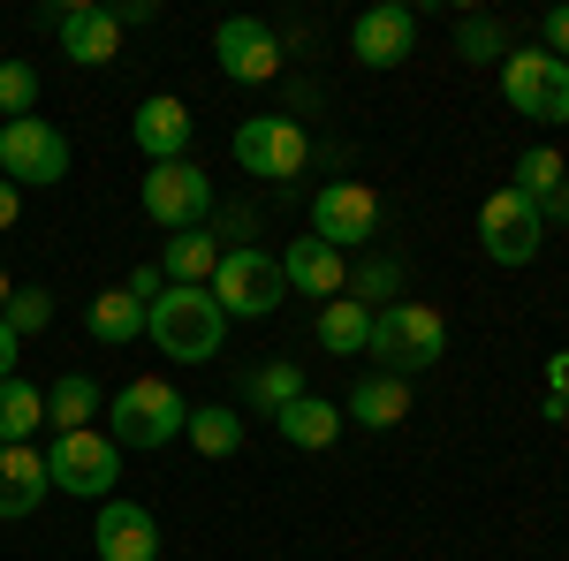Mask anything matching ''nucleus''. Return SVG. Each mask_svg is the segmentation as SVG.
I'll use <instances>...</instances> for the list:
<instances>
[{
  "instance_id": "obj_31",
  "label": "nucleus",
  "mask_w": 569,
  "mask_h": 561,
  "mask_svg": "<svg viewBox=\"0 0 569 561\" xmlns=\"http://www.w3.org/2000/svg\"><path fill=\"white\" fill-rule=\"evenodd\" d=\"M456 53H463V61H493V69H501V61H509V31H501L493 16H463V23H456Z\"/></svg>"
},
{
  "instance_id": "obj_29",
  "label": "nucleus",
  "mask_w": 569,
  "mask_h": 561,
  "mask_svg": "<svg viewBox=\"0 0 569 561\" xmlns=\"http://www.w3.org/2000/svg\"><path fill=\"white\" fill-rule=\"evenodd\" d=\"M350 297L365 303V311H372V303H380V311H388V303H402V266H395V259H365L350 273Z\"/></svg>"
},
{
  "instance_id": "obj_21",
  "label": "nucleus",
  "mask_w": 569,
  "mask_h": 561,
  "mask_svg": "<svg viewBox=\"0 0 569 561\" xmlns=\"http://www.w3.org/2000/svg\"><path fill=\"white\" fill-rule=\"evenodd\" d=\"M220 243L213 228H182V236H168V251H160V273H168V289H206L220 266Z\"/></svg>"
},
{
  "instance_id": "obj_39",
  "label": "nucleus",
  "mask_w": 569,
  "mask_h": 561,
  "mask_svg": "<svg viewBox=\"0 0 569 561\" xmlns=\"http://www.w3.org/2000/svg\"><path fill=\"white\" fill-rule=\"evenodd\" d=\"M8 297H16V281H8V273H0V311H8Z\"/></svg>"
},
{
  "instance_id": "obj_32",
  "label": "nucleus",
  "mask_w": 569,
  "mask_h": 561,
  "mask_svg": "<svg viewBox=\"0 0 569 561\" xmlns=\"http://www.w3.org/2000/svg\"><path fill=\"white\" fill-rule=\"evenodd\" d=\"M0 319L16 327V342H23V334H46V327H53V297H46V289H16Z\"/></svg>"
},
{
  "instance_id": "obj_2",
  "label": "nucleus",
  "mask_w": 569,
  "mask_h": 561,
  "mask_svg": "<svg viewBox=\"0 0 569 561\" xmlns=\"http://www.w3.org/2000/svg\"><path fill=\"white\" fill-rule=\"evenodd\" d=\"M372 357L395 380H418L448 357V319L433 303H388V311H372Z\"/></svg>"
},
{
  "instance_id": "obj_38",
  "label": "nucleus",
  "mask_w": 569,
  "mask_h": 561,
  "mask_svg": "<svg viewBox=\"0 0 569 561\" xmlns=\"http://www.w3.org/2000/svg\"><path fill=\"white\" fill-rule=\"evenodd\" d=\"M152 16H160L152 0H122V8H114V23H122V31H137V23H152Z\"/></svg>"
},
{
  "instance_id": "obj_5",
  "label": "nucleus",
  "mask_w": 569,
  "mask_h": 561,
  "mask_svg": "<svg viewBox=\"0 0 569 561\" xmlns=\"http://www.w3.org/2000/svg\"><path fill=\"white\" fill-rule=\"evenodd\" d=\"M46 478H53L61 493H77V501H114V485H122V448L99 425L91 432H53Z\"/></svg>"
},
{
  "instance_id": "obj_6",
  "label": "nucleus",
  "mask_w": 569,
  "mask_h": 561,
  "mask_svg": "<svg viewBox=\"0 0 569 561\" xmlns=\"http://www.w3.org/2000/svg\"><path fill=\"white\" fill-rule=\"evenodd\" d=\"M501 99L525 122H569V61L539 53V46H509L501 61Z\"/></svg>"
},
{
  "instance_id": "obj_34",
  "label": "nucleus",
  "mask_w": 569,
  "mask_h": 561,
  "mask_svg": "<svg viewBox=\"0 0 569 561\" xmlns=\"http://www.w3.org/2000/svg\"><path fill=\"white\" fill-rule=\"evenodd\" d=\"M539 53L569 61V8H555V16H547V31H539Z\"/></svg>"
},
{
  "instance_id": "obj_17",
  "label": "nucleus",
  "mask_w": 569,
  "mask_h": 561,
  "mask_svg": "<svg viewBox=\"0 0 569 561\" xmlns=\"http://www.w3.org/2000/svg\"><path fill=\"white\" fill-rule=\"evenodd\" d=\"M281 281H289V289H305L311 303H335V297H350V259H342V251H327L319 236H305V243H289V251H281Z\"/></svg>"
},
{
  "instance_id": "obj_12",
  "label": "nucleus",
  "mask_w": 569,
  "mask_h": 561,
  "mask_svg": "<svg viewBox=\"0 0 569 561\" xmlns=\"http://www.w3.org/2000/svg\"><path fill=\"white\" fill-rule=\"evenodd\" d=\"M372 228H380V198H372V182H327V190H311V236H319L327 251L372 243Z\"/></svg>"
},
{
  "instance_id": "obj_20",
  "label": "nucleus",
  "mask_w": 569,
  "mask_h": 561,
  "mask_svg": "<svg viewBox=\"0 0 569 561\" xmlns=\"http://www.w3.org/2000/svg\"><path fill=\"white\" fill-rule=\"evenodd\" d=\"M273 432H281L289 448L319 455V448H335V440H342V402H327V394H297L289 410H273Z\"/></svg>"
},
{
  "instance_id": "obj_13",
  "label": "nucleus",
  "mask_w": 569,
  "mask_h": 561,
  "mask_svg": "<svg viewBox=\"0 0 569 561\" xmlns=\"http://www.w3.org/2000/svg\"><path fill=\"white\" fill-rule=\"evenodd\" d=\"M91 554L99 561H160V517L144 501H99L91 517Z\"/></svg>"
},
{
  "instance_id": "obj_16",
  "label": "nucleus",
  "mask_w": 569,
  "mask_h": 561,
  "mask_svg": "<svg viewBox=\"0 0 569 561\" xmlns=\"http://www.w3.org/2000/svg\"><path fill=\"white\" fill-rule=\"evenodd\" d=\"M130 137H137V152L160 168V160H190V137H198V122H190V107H182L176 91H152V99L137 107Z\"/></svg>"
},
{
  "instance_id": "obj_28",
  "label": "nucleus",
  "mask_w": 569,
  "mask_h": 561,
  "mask_svg": "<svg viewBox=\"0 0 569 561\" xmlns=\"http://www.w3.org/2000/svg\"><path fill=\"white\" fill-rule=\"evenodd\" d=\"M509 190H525L531 206H547V198L562 190V152H555V144H531L525 160H517V174H509Z\"/></svg>"
},
{
  "instance_id": "obj_3",
  "label": "nucleus",
  "mask_w": 569,
  "mask_h": 561,
  "mask_svg": "<svg viewBox=\"0 0 569 561\" xmlns=\"http://www.w3.org/2000/svg\"><path fill=\"white\" fill-rule=\"evenodd\" d=\"M206 289H213V303L228 311V319H273V311H281V297H289L281 259H273V251H259V243H228Z\"/></svg>"
},
{
  "instance_id": "obj_19",
  "label": "nucleus",
  "mask_w": 569,
  "mask_h": 561,
  "mask_svg": "<svg viewBox=\"0 0 569 561\" xmlns=\"http://www.w3.org/2000/svg\"><path fill=\"white\" fill-rule=\"evenodd\" d=\"M342 418L365 432H395L402 418H410V380H395V372H365L350 388V402H342Z\"/></svg>"
},
{
  "instance_id": "obj_15",
  "label": "nucleus",
  "mask_w": 569,
  "mask_h": 561,
  "mask_svg": "<svg viewBox=\"0 0 569 561\" xmlns=\"http://www.w3.org/2000/svg\"><path fill=\"white\" fill-rule=\"evenodd\" d=\"M53 31H61V53H69L77 69H107V61H122V23H114V8H99V0H69Z\"/></svg>"
},
{
  "instance_id": "obj_33",
  "label": "nucleus",
  "mask_w": 569,
  "mask_h": 561,
  "mask_svg": "<svg viewBox=\"0 0 569 561\" xmlns=\"http://www.w3.org/2000/svg\"><path fill=\"white\" fill-rule=\"evenodd\" d=\"M122 289H130V297L144 303V311H152V303L168 297V273H160V266H137V273H130V281H122Z\"/></svg>"
},
{
  "instance_id": "obj_37",
  "label": "nucleus",
  "mask_w": 569,
  "mask_h": 561,
  "mask_svg": "<svg viewBox=\"0 0 569 561\" xmlns=\"http://www.w3.org/2000/svg\"><path fill=\"white\" fill-rule=\"evenodd\" d=\"M16 220H23V190L0 174V228H16Z\"/></svg>"
},
{
  "instance_id": "obj_1",
  "label": "nucleus",
  "mask_w": 569,
  "mask_h": 561,
  "mask_svg": "<svg viewBox=\"0 0 569 561\" xmlns=\"http://www.w3.org/2000/svg\"><path fill=\"white\" fill-rule=\"evenodd\" d=\"M144 334H152L160 357H176V364H206L228 342V311L213 303V289H168V297L144 311Z\"/></svg>"
},
{
  "instance_id": "obj_25",
  "label": "nucleus",
  "mask_w": 569,
  "mask_h": 561,
  "mask_svg": "<svg viewBox=\"0 0 569 561\" xmlns=\"http://www.w3.org/2000/svg\"><path fill=\"white\" fill-rule=\"evenodd\" d=\"M39 425H46V388H31L23 372L0 380V448H31Z\"/></svg>"
},
{
  "instance_id": "obj_35",
  "label": "nucleus",
  "mask_w": 569,
  "mask_h": 561,
  "mask_svg": "<svg viewBox=\"0 0 569 561\" xmlns=\"http://www.w3.org/2000/svg\"><path fill=\"white\" fill-rule=\"evenodd\" d=\"M547 402H562V410H569V349L547 357Z\"/></svg>"
},
{
  "instance_id": "obj_10",
  "label": "nucleus",
  "mask_w": 569,
  "mask_h": 561,
  "mask_svg": "<svg viewBox=\"0 0 569 561\" xmlns=\"http://www.w3.org/2000/svg\"><path fill=\"white\" fill-rule=\"evenodd\" d=\"M0 174H8L16 190L61 182V174H69V137H61V122H39V114L0 122Z\"/></svg>"
},
{
  "instance_id": "obj_8",
  "label": "nucleus",
  "mask_w": 569,
  "mask_h": 561,
  "mask_svg": "<svg viewBox=\"0 0 569 561\" xmlns=\"http://www.w3.org/2000/svg\"><path fill=\"white\" fill-rule=\"evenodd\" d=\"M137 198H144V213L160 220L168 236H182V228H206L213 220V174L198 168V160H160V168L137 182Z\"/></svg>"
},
{
  "instance_id": "obj_18",
  "label": "nucleus",
  "mask_w": 569,
  "mask_h": 561,
  "mask_svg": "<svg viewBox=\"0 0 569 561\" xmlns=\"http://www.w3.org/2000/svg\"><path fill=\"white\" fill-rule=\"evenodd\" d=\"M46 493H53V478H46V448H0V523L39 517Z\"/></svg>"
},
{
  "instance_id": "obj_11",
  "label": "nucleus",
  "mask_w": 569,
  "mask_h": 561,
  "mask_svg": "<svg viewBox=\"0 0 569 561\" xmlns=\"http://www.w3.org/2000/svg\"><path fill=\"white\" fill-rule=\"evenodd\" d=\"M213 61H220L228 84H273L281 77V39H273V23H259V16H220Z\"/></svg>"
},
{
  "instance_id": "obj_7",
  "label": "nucleus",
  "mask_w": 569,
  "mask_h": 561,
  "mask_svg": "<svg viewBox=\"0 0 569 561\" xmlns=\"http://www.w3.org/2000/svg\"><path fill=\"white\" fill-rule=\"evenodd\" d=\"M311 160V137L297 114H251L236 122V168L259 174V182H297Z\"/></svg>"
},
{
  "instance_id": "obj_36",
  "label": "nucleus",
  "mask_w": 569,
  "mask_h": 561,
  "mask_svg": "<svg viewBox=\"0 0 569 561\" xmlns=\"http://www.w3.org/2000/svg\"><path fill=\"white\" fill-rule=\"evenodd\" d=\"M16 364H23V342H16V327L0 319V380H16Z\"/></svg>"
},
{
  "instance_id": "obj_24",
  "label": "nucleus",
  "mask_w": 569,
  "mask_h": 561,
  "mask_svg": "<svg viewBox=\"0 0 569 561\" xmlns=\"http://www.w3.org/2000/svg\"><path fill=\"white\" fill-rule=\"evenodd\" d=\"M311 334H319L327 357H365V349H372V311L357 297H335V303H319V327H311Z\"/></svg>"
},
{
  "instance_id": "obj_27",
  "label": "nucleus",
  "mask_w": 569,
  "mask_h": 561,
  "mask_svg": "<svg viewBox=\"0 0 569 561\" xmlns=\"http://www.w3.org/2000/svg\"><path fill=\"white\" fill-rule=\"evenodd\" d=\"M182 440H190V448H198V455H236V448H243V418H236V410H228V402H198V410H190V418H182Z\"/></svg>"
},
{
  "instance_id": "obj_4",
  "label": "nucleus",
  "mask_w": 569,
  "mask_h": 561,
  "mask_svg": "<svg viewBox=\"0 0 569 561\" xmlns=\"http://www.w3.org/2000/svg\"><path fill=\"white\" fill-rule=\"evenodd\" d=\"M107 418H114V432H107L114 448H168V440H182L190 402L168 380H122L107 394Z\"/></svg>"
},
{
  "instance_id": "obj_9",
  "label": "nucleus",
  "mask_w": 569,
  "mask_h": 561,
  "mask_svg": "<svg viewBox=\"0 0 569 561\" xmlns=\"http://www.w3.org/2000/svg\"><path fill=\"white\" fill-rule=\"evenodd\" d=\"M539 243H547V213L531 206L525 190H493L479 206V251L493 266H531Z\"/></svg>"
},
{
  "instance_id": "obj_14",
  "label": "nucleus",
  "mask_w": 569,
  "mask_h": 561,
  "mask_svg": "<svg viewBox=\"0 0 569 561\" xmlns=\"http://www.w3.org/2000/svg\"><path fill=\"white\" fill-rule=\"evenodd\" d=\"M350 53L365 69H402L410 53H418V8H402V0H380V8H365L350 23Z\"/></svg>"
},
{
  "instance_id": "obj_26",
  "label": "nucleus",
  "mask_w": 569,
  "mask_h": 561,
  "mask_svg": "<svg viewBox=\"0 0 569 561\" xmlns=\"http://www.w3.org/2000/svg\"><path fill=\"white\" fill-rule=\"evenodd\" d=\"M297 394H305V364H289V357H266V364L243 372V402L266 410V418H273V410H289Z\"/></svg>"
},
{
  "instance_id": "obj_23",
  "label": "nucleus",
  "mask_w": 569,
  "mask_h": 561,
  "mask_svg": "<svg viewBox=\"0 0 569 561\" xmlns=\"http://www.w3.org/2000/svg\"><path fill=\"white\" fill-rule=\"evenodd\" d=\"M84 334L99 349H130L137 334H144V303H137L130 289H99V297L84 303Z\"/></svg>"
},
{
  "instance_id": "obj_30",
  "label": "nucleus",
  "mask_w": 569,
  "mask_h": 561,
  "mask_svg": "<svg viewBox=\"0 0 569 561\" xmlns=\"http://www.w3.org/2000/svg\"><path fill=\"white\" fill-rule=\"evenodd\" d=\"M39 114V69L31 61H0V122Z\"/></svg>"
},
{
  "instance_id": "obj_22",
  "label": "nucleus",
  "mask_w": 569,
  "mask_h": 561,
  "mask_svg": "<svg viewBox=\"0 0 569 561\" xmlns=\"http://www.w3.org/2000/svg\"><path fill=\"white\" fill-rule=\"evenodd\" d=\"M99 410H107V388H99L91 372H61V380L46 388V425L53 432H91Z\"/></svg>"
}]
</instances>
